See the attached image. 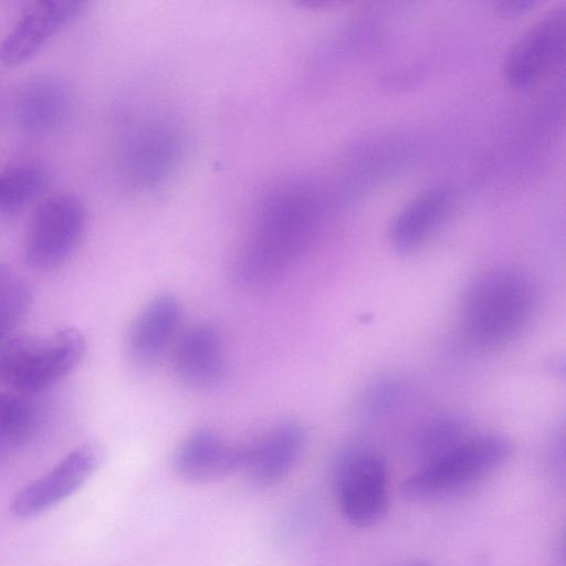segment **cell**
Listing matches in <instances>:
<instances>
[{"label":"cell","instance_id":"obj_1","mask_svg":"<svg viewBox=\"0 0 566 566\" xmlns=\"http://www.w3.org/2000/svg\"><path fill=\"white\" fill-rule=\"evenodd\" d=\"M314 186L294 179L265 197L234 261L238 283L249 287L270 284L308 250L325 218L323 197Z\"/></svg>","mask_w":566,"mask_h":566},{"label":"cell","instance_id":"obj_2","mask_svg":"<svg viewBox=\"0 0 566 566\" xmlns=\"http://www.w3.org/2000/svg\"><path fill=\"white\" fill-rule=\"evenodd\" d=\"M536 289L523 271L495 266L478 274L465 287L460 324L480 347H497L523 332L536 308Z\"/></svg>","mask_w":566,"mask_h":566},{"label":"cell","instance_id":"obj_3","mask_svg":"<svg viewBox=\"0 0 566 566\" xmlns=\"http://www.w3.org/2000/svg\"><path fill=\"white\" fill-rule=\"evenodd\" d=\"M86 347L85 336L74 327L10 336L0 344V381L19 392L42 391L72 373Z\"/></svg>","mask_w":566,"mask_h":566},{"label":"cell","instance_id":"obj_4","mask_svg":"<svg viewBox=\"0 0 566 566\" xmlns=\"http://www.w3.org/2000/svg\"><path fill=\"white\" fill-rule=\"evenodd\" d=\"M513 444L504 436L482 433L465 438L439 458L422 464L402 485L410 501H424L455 492L501 465Z\"/></svg>","mask_w":566,"mask_h":566},{"label":"cell","instance_id":"obj_5","mask_svg":"<svg viewBox=\"0 0 566 566\" xmlns=\"http://www.w3.org/2000/svg\"><path fill=\"white\" fill-rule=\"evenodd\" d=\"M86 224V211L78 197L69 192L45 198L34 210L24 243V256L35 270L61 266L76 250Z\"/></svg>","mask_w":566,"mask_h":566},{"label":"cell","instance_id":"obj_6","mask_svg":"<svg viewBox=\"0 0 566 566\" xmlns=\"http://www.w3.org/2000/svg\"><path fill=\"white\" fill-rule=\"evenodd\" d=\"M566 11L555 6L527 27L507 50L503 76L513 87L526 88L543 80L563 61Z\"/></svg>","mask_w":566,"mask_h":566},{"label":"cell","instance_id":"obj_7","mask_svg":"<svg viewBox=\"0 0 566 566\" xmlns=\"http://www.w3.org/2000/svg\"><path fill=\"white\" fill-rule=\"evenodd\" d=\"M336 495L344 517L357 527H370L386 515L389 503L385 461L374 453L345 459L336 474Z\"/></svg>","mask_w":566,"mask_h":566},{"label":"cell","instance_id":"obj_8","mask_svg":"<svg viewBox=\"0 0 566 566\" xmlns=\"http://www.w3.org/2000/svg\"><path fill=\"white\" fill-rule=\"evenodd\" d=\"M103 457L102 448L95 442L76 447L14 495L12 513L19 518H30L52 509L86 483L99 468Z\"/></svg>","mask_w":566,"mask_h":566},{"label":"cell","instance_id":"obj_9","mask_svg":"<svg viewBox=\"0 0 566 566\" xmlns=\"http://www.w3.org/2000/svg\"><path fill=\"white\" fill-rule=\"evenodd\" d=\"M84 1L42 0L31 3L0 44V62L23 64L38 54L63 28L83 13Z\"/></svg>","mask_w":566,"mask_h":566},{"label":"cell","instance_id":"obj_10","mask_svg":"<svg viewBox=\"0 0 566 566\" xmlns=\"http://www.w3.org/2000/svg\"><path fill=\"white\" fill-rule=\"evenodd\" d=\"M182 305L170 293L154 296L135 316L125 338V354L137 369L154 367L177 338Z\"/></svg>","mask_w":566,"mask_h":566},{"label":"cell","instance_id":"obj_11","mask_svg":"<svg viewBox=\"0 0 566 566\" xmlns=\"http://www.w3.org/2000/svg\"><path fill=\"white\" fill-rule=\"evenodd\" d=\"M305 443L306 432L298 421L277 422L254 442L245 444L241 471L254 486L274 485L293 470Z\"/></svg>","mask_w":566,"mask_h":566},{"label":"cell","instance_id":"obj_12","mask_svg":"<svg viewBox=\"0 0 566 566\" xmlns=\"http://www.w3.org/2000/svg\"><path fill=\"white\" fill-rule=\"evenodd\" d=\"M245 446L226 441L207 428L196 429L180 442L174 457L177 475L189 483H209L241 471Z\"/></svg>","mask_w":566,"mask_h":566},{"label":"cell","instance_id":"obj_13","mask_svg":"<svg viewBox=\"0 0 566 566\" xmlns=\"http://www.w3.org/2000/svg\"><path fill=\"white\" fill-rule=\"evenodd\" d=\"M454 196L449 187L433 186L411 198L389 226L391 245L400 253L422 248L449 218Z\"/></svg>","mask_w":566,"mask_h":566},{"label":"cell","instance_id":"obj_14","mask_svg":"<svg viewBox=\"0 0 566 566\" xmlns=\"http://www.w3.org/2000/svg\"><path fill=\"white\" fill-rule=\"evenodd\" d=\"M174 370L181 384L203 390L214 387L224 376L226 359L219 332L209 324H197L177 339Z\"/></svg>","mask_w":566,"mask_h":566},{"label":"cell","instance_id":"obj_15","mask_svg":"<svg viewBox=\"0 0 566 566\" xmlns=\"http://www.w3.org/2000/svg\"><path fill=\"white\" fill-rule=\"evenodd\" d=\"M15 108L23 129L32 134L50 133L59 128L69 114V91L54 77L34 78L20 91Z\"/></svg>","mask_w":566,"mask_h":566},{"label":"cell","instance_id":"obj_16","mask_svg":"<svg viewBox=\"0 0 566 566\" xmlns=\"http://www.w3.org/2000/svg\"><path fill=\"white\" fill-rule=\"evenodd\" d=\"M48 184L49 174L38 163H18L0 169V214L20 212L45 190Z\"/></svg>","mask_w":566,"mask_h":566},{"label":"cell","instance_id":"obj_17","mask_svg":"<svg viewBox=\"0 0 566 566\" xmlns=\"http://www.w3.org/2000/svg\"><path fill=\"white\" fill-rule=\"evenodd\" d=\"M35 413L22 397L0 391V465L31 434Z\"/></svg>","mask_w":566,"mask_h":566},{"label":"cell","instance_id":"obj_18","mask_svg":"<svg viewBox=\"0 0 566 566\" xmlns=\"http://www.w3.org/2000/svg\"><path fill=\"white\" fill-rule=\"evenodd\" d=\"M468 438L463 423L453 416H438L419 428L413 439L421 465L444 454Z\"/></svg>","mask_w":566,"mask_h":566},{"label":"cell","instance_id":"obj_19","mask_svg":"<svg viewBox=\"0 0 566 566\" xmlns=\"http://www.w3.org/2000/svg\"><path fill=\"white\" fill-rule=\"evenodd\" d=\"M32 305L25 281L12 269L0 264V344L10 337Z\"/></svg>","mask_w":566,"mask_h":566},{"label":"cell","instance_id":"obj_20","mask_svg":"<svg viewBox=\"0 0 566 566\" xmlns=\"http://www.w3.org/2000/svg\"><path fill=\"white\" fill-rule=\"evenodd\" d=\"M402 386L394 380H381L366 392L365 409L373 416H384L392 412L402 402Z\"/></svg>","mask_w":566,"mask_h":566},{"label":"cell","instance_id":"obj_21","mask_svg":"<svg viewBox=\"0 0 566 566\" xmlns=\"http://www.w3.org/2000/svg\"><path fill=\"white\" fill-rule=\"evenodd\" d=\"M536 3L534 0H501L496 2V10L502 15L515 17L530 10Z\"/></svg>","mask_w":566,"mask_h":566},{"label":"cell","instance_id":"obj_22","mask_svg":"<svg viewBox=\"0 0 566 566\" xmlns=\"http://www.w3.org/2000/svg\"><path fill=\"white\" fill-rule=\"evenodd\" d=\"M405 566H431V565L426 562H413V563H409Z\"/></svg>","mask_w":566,"mask_h":566}]
</instances>
